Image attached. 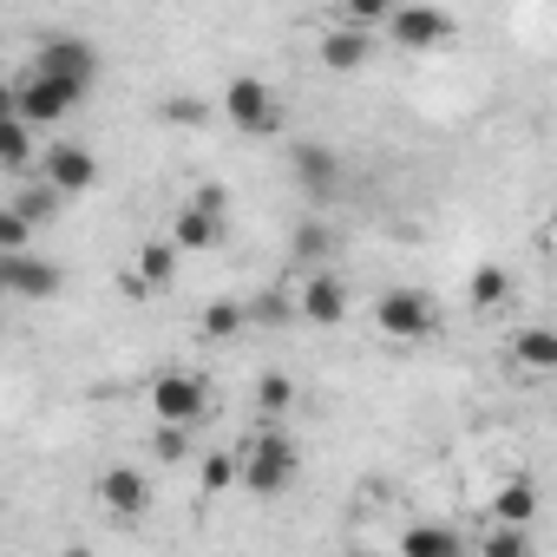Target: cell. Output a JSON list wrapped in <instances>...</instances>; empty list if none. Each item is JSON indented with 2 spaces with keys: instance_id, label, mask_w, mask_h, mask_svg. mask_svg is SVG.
<instances>
[{
  "instance_id": "6da1fadb",
  "label": "cell",
  "mask_w": 557,
  "mask_h": 557,
  "mask_svg": "<svg viewBox=\"0 0 557 557\" xmlns=\"http://www.w3.org/2000/svg\"><path fill=\"white\" fill-rule=\"evenodd\" d=\"M296 472H302V446H296V433H283V426H262V433H249V440L236 446V485L256 492V498L289 492Z\"/></svg>"
},
{
  "instance_id": "7a4b0ae2",
  "label": "cell",
  "mask_w": 557,
  "mask_h": 557,
  "mask_svg": "<svg viewBox=\"0 0 557 557\" xmlns=\"http://www.w3.org/2000/svg\"><path fill=\"white\" fill-rule=\"evenodd\" d=\"M27 66L47 73V79H60V86H73L79 99H92V86H99V47L79 40V34H47Z\"/></svg>"
},
{
  "instance_id": "3957f363",
  "label": "cell",
  "mask_w": 557,
  "mask_h": 557,
  "mask_svg": "<svg viewBox=\"0 0 557 557\" xmlns=\"http://www.w3.org/2000/svg\"><path fill=\"white\" fill-rule=\"evenodd\" d=\"M374 329L407 348V342H426V335L440 329V309H433L426 289H387V296L374 302Z\"/></svg>"
},
{
  "instance_id": "277c9868",
  "label": "cell",
  "mask_w": 557,
  "mask_h": 557,
  "mask_svg": "<svg viewBox=\"0 0 557 557\" xmlns=\"http://www.w3.org/2000/svg\"><path fill=\"white\" fill-rule=\"evenodd\" d=\"M60 262L34 256V249H0V296L8 302H53L60 296Z\"/></svg>"
},
{
  "instance_id": "5b68a950",
  "label": "cell",
  "mask_w": 557,
  "mask_h": 557,
  "mask_svg": "<svg viewBox=\"0 0 557 557\" xmlns=\"http://www.w3.org/2000/svg\"><path fill=\"white\" fill-rule=\"evenodd\" d=\"M223 119H230L243 138L275 132V125H283V112H275V86H269V79H256V73H236V79L223 86Z\"/></svg>"
},
{
  "instance_id": "8992f818",
  "label": "cell",
  "mask_w": 557,
  "mask_h": 557,
  "mask_svg": "<svg viewBox=\"0 0 557 557\" xmlns=\"http://www.w3.org/2000/svg\"><path fill=\"white\" fill-rule=\"evenodd\" d=\"M381 27H387L407 53H433V47H446V40L459 34V21H453L446 8H433V0H400Z\"/></svg>"
},
{
  "instance_id": "52a82bcc",
  "label": "cell",
  "mask_w": 557,
  "mask_h": 557,
  "mask_svg": "<svg viewBox=\"0 0 557 557\" xmlns=\"http://www.w3.org/2000/svg\"><path fill=\"white\" fill-rule=\"evenodd\" d=\"M79 106H86V99H79L73 86L47 79V73H34V66H27L21 79H14V112H21V119H27L34 132H40V125H60V119H73Z\"/></svg>"
},
{
  "instance_id": "ba28073f",
  "label": "cell",
  "mask_w": 557,
  "mask_h": 557,
  "mask_svg": "<svg viewBox=\"0 0 557 557\" xmlns=\"http://www.w3.org/2000/svg\"><path fill=\"white\" fill-rule=\"evenodd\" d=\"M151 413L177 420V426H197L210 413V381L203 374H158L151 381Z\"/></svg>"
},
{
  "instance_id": "9c48e42d",
  "label": "cell",
  "mask_w": 557,
  "mask_h": 557,
  "mask_svg": "<svg viewBox=\"0 0 557 557\" xmlns=\"http://www.w3.org/2000/svg\"><path fill=\"white\" fill-rule=\"evenodd\" d=\"M40 184H53L60 197H86L99 184V158L86 145H47L40 151Z\"/></svg>"
},
{
  "instance_id": "30bf717a",
  "label": "cell",
  "mask_w": 557,
  "mask_h": 557,
  "mask_svg": "<svg viewBox=\"0 0 557 557\" xmlns=\"http://www.w3.org/2000/svg\"><path fill=\"white\" fill-rule=\"evenodd\" d=\"M296 315L302 322H315V329H335V322H348V283L335 269H315V275H302V289H296Z\"/></svg>"
},
{
  "instance_id": "8fae6325",
  "label": "cell",
  "mask_w": 557,
  "mask_h": 557,
  "mask_svg": "<svg viewBox=\"0 0 557 557\" xmlns=\"http://www.w3.org/2000/svg\"><path fill=\"white\" fill-rule=\"evenodd\" d=\"M289 177H296V190H309V197H335V190H342V158H335L322 138H296V145H289Z\"/></svg>"
},
{
  "instance_id": "7c38bea8",
  "label": "cell",
  "mask_w": 557,
  "mask_h": 557,
  "mask_svg": "<svg viewBox=\"0 0 557 557\" xmlns=\"http://www.w3.org/2000/svg\"><path fill=\"white\" fill-rule=\"evenodd\" d=\"M92 492H99V505H106L112 518H145V511H151V479H145L138 466H106Z\"/></svg>"
},
{
  "instance_id": "4fadbf2b",
  "label": "cell",
  "mask_w": 557,
  "mask_h": 557,
  "mask_svg": "<svg viewBox=\"0 0 557 557\" xmlns=\"http://www.w3.org/2000/svg\"><path fill=\"white\" fill-rule=\"evenodd\" d=\"M177 256H184V249H177L171 236L138 243V262H132V275H125V296H132V302H145L151 289H164L171 275H177Z\"/></svg>"
},
{
  "instance_id": "5bb4252c",
  "label": "cell",
  "mask_w": 557,
  "mask_h": 557,
  "mask_svg": "<svg viewBox=\"0 0 557 557\" xmlns=\"http://www.w3.org/2000/svg\"><path fill=\"white\" fill-rule=\"evenodd\" d=\"M322 66L329 73H361L368 60H374V27H348V21H335L329 34H322Z\"/></svg>"
},
{
  "instance_id": "9a60e30c",
  "label": "cell",
  "mask_w": 557,
  "mask_h": 557,
  "mask_svg": "<svg viewBox=\"0 0 557 557\" xmlns=\"http://www.w3.org/2000/svg\"><path fill=\"white\" fill-rule=\"evenodd\" d=\"M171 243H177V249H216V243H223V216L184 203V210L171 216Z\"/></svg>"
},
{
  "instance_id": "2e32d148",
  "label": "cell",
  "mask_w": 557,
  "mask_h": 557,
  "mask_svg": "<svg viewBox=\"0 0 557 557\" xmlns=\"http://www.w3.org/2000/svg\"><path fill=\"white\" fill-rule=\"evenodd\" d=\"M466 296H472V309H485V315L505 309V302H511V269H505V262H479L472 283H466Z\"/></svg>"
},
{
  "instance_id": "e0dca14e",
  "label": "cell",
  "mask_w": 557,
  "mask_h": 557,
  "mask_svg": "<svg viewBox=\"0 0 557 557\" xmlns=\"http://www.w3.org/2000/svg\"><path fill=\"white\" fill-rule=\"evenodd\" d=\"M400 550H407V557H459L466 537H459L453 524H413V531H400Z\"/></svg>"
},
{
  "instance_id": "ac0fdd59",
  "label": "cell",
  "mask_w": 557,
  "mask_h": 557,
  "mask_svg": "<svg viewBox=\"0 0 557 557\" xmlns=\"http://www.w3.org/2000/svg\"><path fill=\"white\" fill-rule=\"evenodd\" d=\"M34 164V125L21 112L0 119V171H27Z\"/></svg>"
},
{
  "instance_id": "d6986e66",
  "label": "cell",
  "mask_w": 557,
  "mask_h": 557,
  "mask_svg": "<svg viewBox=\"0 0 557 557\" xmlns=\"http://www.w3.org/2000/svg\"><path fill=\"white\" fill-rule=\"evenodd\" d=\"M511 355H518L531 374H550V368H557V335H550V329H518V335H511Z\"/></svg>"
},
{
  "instance_id": "ffe728a7",
  "label": "cell",
  "mask_w": 557,
  "mask_h": 557,
  "mask_svg": "<svg viewBox=\"0 0 557 557\" xmlns=\"http://www.w3.org/2000/svg\"><path fill=\"white\" fill-rule=\"evenodd\" d=\"M492 511H498V524H531V511H537V492H531V479H511V485H498V492H492Z\"/></svg>"
},
{
  "instance_id": "44dd1931",
  "label": "cell",
  "mask_w": 557,
  "mask_h": 557,
  "mask_svg": "<svg viewBox=\"0 0 557 557\" xmlns=\"http://www.w3.org/2000/svg\"><path fill=\"white\" fill-rule=\"evenodd\" d=\"M256 407H262V420H283V413L296 407V381H289L283 368H269V374L256 381Z\"/></svg>"
},
{
  "instance_id": "7402d4cb",
  "label": "cell",
  "mask_w": 557,
  "mask_h": 557,
  "mask_svg": "<svg viewBox=\"0 0 557 557\" xmlns=\"http://www.w3.org/2000/svg\"><path fill=\"white\" fill-rule=\"evenodd\" d=\"M243 329H249L243 296H223V302H210V309H203V335H210V342H230V335H243Z\"/></svg>"
},
{
  "instance_id": "603a6c76",
  "label": "cell",
  "mask_w": 557,
  "mask_h": 557,
  "mask_svg": "<svg viewBox=\"0 0 557 557\" xmlns=\"http://www.w3.org/2000/svg\"><path fill=\"white\" fill-rule=\"evenodd\" d=\"M8 203H14V210H21V216H27V223H34V230H40V223H53V210H60V203H66V197H60V190H53V184H34V190H14V197H8Z\"/></svg>"
},
{
  "instance_id": "cb8c5ba5",
  "label": "cell",
  "mask_w": 557,
  "mask_h": 557,
  "mask_svg": "<svg viewBox=\"0 0 557 557\" xmlns=\"http://www.w3.org/2000/svg\"><path fill=\"white\" fill-rule=\"evenodd\" d=\"M289 249H296V262H322V256L335 249V230L309 216V223H296V236H289Z\"/></svg>"
},
{
  "instance_id": "d4e9b609",
  "label": "cell",
  "mask_w": 557,
  "mask_h": 557,
  "mask_svg": "<svg viewBox=\"0 0 557 557\" xmlns=\"http://www.w3.org/2000/svg\"><path fill=\"white\" fill-rule=\"evenodd\" d=\"M151 453H158L164 466H184V459H190V426H177V420H158V433H151Z\"/></svg>"
},
{
  "instance_id": "484cf974",
  "label": "cell",
  "mask_w": 557,
  "mask_h": 557,
  "mask_svg": "<svg viewBox=\"0 0 557 557\" xmlns=\"http://www.w3.org/2000/svg\"><path fill=\"white\" fill-rule=\"evenodd\" d=\"M249 309V322H289L296 315V296H283V289H262L256 302H243Z\"/></svg>"
},
{
  "instance_id": "4316f807",
  "label": "cell",
  "mask_w": 557,
  "mask_h": 557,
  "mask_svg": "<svg viewBox=\"0 0 557 557\" xmlns=\"http://www.w3.org/2000/svg\"><path fill=\"white\" fill-rule=\"evenodd\" d=\"M394 8H400V0H342V21L348 27H381Z\"/></svg>"
},
{
  "instance_id": "83f0119b",
  "label": "cell",
  "mask_w": 557,
  "mask_h": 557,
  "mask_svg": "<svg viewBox=\"0 0 557 557\" xmlns=\"http://www.w3.org/2000/svg\"><path fill=\"white\" fill-rule=\"evenodd\" d=\"M0 249H34V223L14 203H0Z\"/></svg>"
},
{
  "instance_id": "f1b7e54d",
  "label": "cell",
  "mask_w": 557,
  "mask_h": 557,
  "mask_svg": "<svg viewBox=\"0 0 557 557\" xmlns=\"http://www.w3.org/2000/svg\"><path fill=\"white\" fill-rule=\"evenodd\" d=\"M479 550H485V557H524L531 544H524V524H498V531H492Z\"/></svg>"
},
{
  "instance_id": "f546056e",
  "label": "cell",
  "mask_w": 557,
  "mask_h": 557,
  "mask_svg": "<svg viewBox=\"0 0 557 557\" xmlns=\"http://www.w3.org/2000/svg\"><path fill=\"white\" fill-rule=\"evenodd\" d=\"M236 485V453H210L203 459V492H230Z\"/></svg>"
},
{
  "instance_id": "4dcf8cb0",
  "label": "cell",
  "mask_w": 557,
  "mask_h": 557,
  "mask_svg": "<svg viewBox=\"0 0 557 557\" xmlns=\"http://www.w3.org/2000/svg\"><path fill=\"white\" fill-rule=\"evenodd\" d=\"M203 119H210V112H203V99H184V92H177V99H164V125H203Z\"/></svg>"
},
{
  "instance_id": "1f68e13d",
  "label": "cell",
  "mask_w": 557,
  "mask_h": 557,
  "mask_svg": "<svg viewBox=\"0 0 557 557\" xmlns=\"http://www.w3.org/2000/svg\"><path fill=\"white\" fill-rule=\"evenodd\" d=\"M190 203H197V210H210V216H223V210H230V190H223V184H197V190H190Z\"/></svg>"
},
{
  "instance_id": "d6a6232c",
  "label": "cell",
  "mask_w": 557,
  "mask_h": 557,
  "mask_svg": "<svg viewBox=\"0 0 557 557\" xmlns=\"http://www.w3.org/2000/svg\"><path fill=\"white\" fill-rule=\"evenodd\" d=\"M8 112H14V79L0 73V119H8Z\"/></svg>"
},
{
  "instance_id": "836d02e7",
  "label": "cell",
  "mask_w": 557,
  "mask_h": 557,
  "mask_svg": "<svg viewBox=\"0 0 557 557\" xmlns=\"http://www.w3.org/2000/svg\"><path fill=\"white\" fill-rule=\"evenodd\" d=\"M0 302H8V296H0Z\"/></svg>"
}]
</instances>
